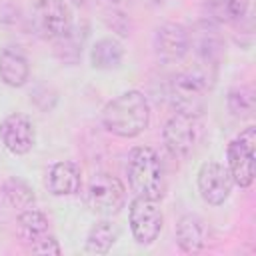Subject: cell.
Masks as SVG:
<instances>
[{
    "mask_svg": "<svg viewBox=\"0 0 256 256\" xmlns=\"http://www.w3.org/2000/svg\"><path fill=\"white\" fill-rule=\"evenodd\" d=\"M150 122V104L138 90H126L110 100L102 110V126L122 138H134Z\"/></svg>",
    "mask_w": 256,
    "mask_h": 256,
    "instance_id": "6da1fadb",
    "label": "cell"
},
{
    "mask_svg": "<svg viewBox=\"0 0 256 256\" xmlns=\"http://www.w3.org/2000/svg\"><path fill=\"white\" fill-rule=\"evenodd\" d=\"M2 198H4V190H2V186H0V204H2Z\"/></svg>",
    "mask_w": 256,
    "mask_h": 256,
    "instance_id": "4316f807",
    "label": "cell"
},
{
    "mask_svg": "<svg viewBox=\"0 0 256 256\" xmlns=\"http://www.w3.org/2000/svg\"><path fill=\"white\" fill-rule=\"evenodd\" d=\"M110 2H114V4H126V2H132V0H110Z\"/></svg>",
    "mask_w": 256,
    "mask_h": 256,
    "instance_id": "484cf974",
    "label": "cell"
},
{
    "mask_svg": "<svg viewBox=\"0 0 256 256\" xmlns=\"http://www.w3.org/2000/svg\"><path fill=\"white\" fill-rule=\"evenodd\" d=\"M210 238V230L204 218L198 214H186L176 224V242L184 252H200Z\"/></svg>",
    "mask_w": 256,
    "mask_h": 256,
    "instance_id": "4fadbf2b",
    "label": "cell"
},
{
    "mask_svg": "<svg viewBox=\"0 0 256 256\" xmlns=\"http://www.w3.org/2000/svg\"><path fill=\"white\" fill-rule=\"evenodd\" d=\"M0 138L12 154H26L34 146L36 132H34V126L28 116L10 114L0 124Z\"/></svg>",
    "mask_w": 256,
    "mask_h": 256,
    "instance_id": "30bf717a",
    "label": "cell"
},
{
    "mask_svg": "<svg viewBox=\"0 0 256 256\" xmlns=\"http://www.w3.org/2000/svg\"><path fill=\"white\" fill-rule=\"evenodd\" d=\"M126 174L136 196L160 200L166 192V168L154 148L136 146L128 154Z\"/></svg>",
    "mask_w": 256,
    "mask_h": 256,
    "instance_id": "7a4b0ae2",
    "label": "cell"
},
{
    "mask_svg": "<svg viewBox=\"0 0 256 256\" xmlns=\"http://www.w3.org/2000/svg\"><path fill=\"white\" fill-rule=\"evenodd\" d=\"M234 180L230 170L220 162H204L198 170V192L204 202L218 206L232 192Z\"/></svg>",
    "mask_w": 256,
    "mask_h": 256,
    "instance_id": "9c48e42d",
    "label": "cell"
},
{
    "mask_svg": "<svg viewBox=\"0 0 256 256\" xmlns=\"http://www.w3.org/2000/svg\"><path fill=\"white\" fill-rule=\"evenodd\" d=\"M204 10L208 12V18L230 24L246 14L248 0H204Z\"/></svg>",
    "mask_w": 256,
    "mask_h": 256,
    "instance_id": "ac0fdd59",
    "label": "cell"
},
{
    "mask_svg": "<svg viewBox=\"0 0 256 256\" xmlns=\"http://www.w3.org/2000/svg\"><path fill=\"white\" fill-rule=\"evenodd\" d=\"M190 48L188 30L182 24L166 22L156 30L154 36V50L156 56L164 62H176L180 60Z\"/></svg>",
    "mask_w": 256,
    "mask_h": 256,
    "instance_id": "8fae6325",
    "label": "cell"
},
{
    "mask_svg": "<svg viewBox=\"0 0 256 256\" xmlns=\"http://www.w3.org/2000/svg\"><path fill=\"white\" fill-rule=\"evenodd\" d=\"M86 40V28H70L66 34H62L60 38L54 40V52L62 62L68 64H76L80 54H82V46Z\"/></svg>",
    "mask_w": 256,
    "mask_h": 256,
    "instance_id": "e0dca14e",
    "label": "cell"
},
{
    "mask_svg": "<svg viewBox=\"0 0 256 256\" xmlns=\"http://www.w3.org/2000/svg\"><path fill=\"white\" fill-rule=\"evenodd\" d=\"M254 150H256V128H244L228 144V170L240 188H248L254 180Z\"/></svg>",
    "mask_w": 256,
    "mask_h": 256,
    "instance_id": "52a82bcc",
    "label": "cell"
},
{
    "mask_svg": "<svg viewBox=\"0 0 256 256\" xmlns=\"http://www.w3.org/2000/svg\"><path fill=\"white\" fill-rule=\"evenodd\" d=\"M128 222H130L132 236L138 244H152L160 236L164 216L156 200L136 196L128 208Z\"/></svg>",
    "mask_w": 256,
    "mask_h": 256,
    "instance_id": "ba28073f",
    "label": "cell"
},
{
    "mask_svg": "<svg viewBox=\"0 0 256 256\" xmlns=\"http://www.w3.org/2000/svg\"><path fill=\"white\" fill-rule=\"evenodd\" d=\"M200 136H202L200 118L198 116H192V114H184V112L172 114L166 120L164 130H162L164 146L176 158L188 156L196 148Z\"/></svg>",
    "mask_w": 256,
    "mask_h": 256,
    "instance_id": "8992f818",
    "label": "cell"
},
{
    "mask_svg": "<svg viewBox=\"0 0 256 256\" xmlns=\"http://www.w3.org/2000/svg\"><path fill=\"white\" fill-rule=\"evenodd\" d=\"M116 240H118V228L112 222H108V220L96 222L86 236V252L106 254L114 246Z\"/></svg>",
    "mask_w": 256,
    "mask_h": 256,
    "instance_id": "d6986e66",
    "label": "cell"
},
{
    "mask_svg": "<svg viewBox=\"0 0 256 256\" xmlns=\"http://www.w3.org/2000/svg\"><path fill=\"white\" fill-rule=\"evenodd\" d=\"M256 108V98L254 90L250 86H238L232 88L228 94V110L236 118H250Z\"/></svg>",
    "mask_w": 256,
    "mask_h": 256,
    "instance_id": "7402d4cb",
    "label": "cell"
},
{
    "mask_svg": "<svg viewBox=\"0 0 256 256\" xmlns=\"http://www.w3.org/2000/svg\"><path fill=\"white\" fill-rule=\"evenodd\" d=\"M76 6H84V4H88V0H72Z\"/></svg>",
    "mask_w": 256,
    "mask_h": 256,
    "instance_id": "d4e9b609",
    "label": "cell"
},
{
    "mask_svg": "<svg viewBox=\"0 0 256 256\" xmlns=\"http://www.w3.org/2000/svg\"><path fill=\"white\" fill-rule=\"evenodd\" d=\"M82 172L80 166L74 162H56L46 176V186L54 196H70L80 190Z\"/></svg>",
    "mask_w": 256,
    "mask_h": 256,
    "instance_id": "5bb4252c",
    "label": "cell"
},
{
    "mask_svg": "<svg viewBox=\"0 0 256 256\" xmlns=\"http://www.w3.org/2000/svg\"><path fill=\"white\" fill-rule=\"evenodd\" d=\"M30 248H32V252H38V254H60V246L52 234L40 236L38 240H34L30 244Z\"/></svg>",
    "mask_w": 256,
    "mask_h": 256,
    "instance_id": "603a6c76",
    "label": "cell"
},
{
    "mask_svg": "<svg viewBox=\"0 0 256 256\" xmlns=\"http://www.w3.org/2000/svg\"><path fill=\"white\" fill-rule=\"evenodd\" d=\"M2 190H4V198L10 206L14 208H20V210H26V208H32L34 204V192L32 188L20 180V178H10L2 184Z\"/></svg>",
    "mask_w": 256,
    "mask_h": 256,
    "instance_id": "44dd1931",
    "label": "cell"
},
{
    "mask_svg": "<svg viewBox=\"0 0 256 256\" xmlns=\"http://www.w3.org/2000/svg\"><path fill=\"white\" fill-rule=\"evenodd\" d=\"M212 86V74L208 66L178 72L170 82V98L178 112L198 116L204 110L206 94Z\"/></svg>",
    "mask_w": 256,
    "mask_h": 256,
    "instance_id": "3957f363",
    "label": "cell"
},
{
    "mask_svg": "<svg viewBox=\"0 0 256 256\" xmlns=\"http://www.w3.org/2000/svg\"><path fill=\"white\" fill-rule=\"evenodd\" d=\"M124 202H126V188L116 176L108 172H98L90 178L86 186V206L92 212L100 216H112L120 212Z\"/></svg>",
    "mask_w": 256,
    "mask_h": 256,
    "instance_id": "277c9868",
    "label": "cell"
},
{
    "mask_svg": "<svg viewBox=\"0 0 256 256\" xmlns=\"http://www.w3.org/2000/svg\"><path fill=\"white\" fill-rule=\"evenodd\" d=\"M124 50L114 38H100L90 50V62L98 70H114L122 64Z\"/></svg>",
    "mask_w": 256,
    "mask_h": 256,
    "instance_id": "2e32d148",
    "label": "cell"
},
{
    "mask_svg": "<svg viewBox=\"0 0 256 256\" xmlns=\"http://www.w3.org/2000/svg\"><path fill=\"white\" fill-rule=\"evenodd\" d=\"M30 76V66L22 50L6 46L0 50V80L12 88L24 86Z\"/></svg>",
    "mask_w": 256,
    "mask_h": 256,
    "instance_id": "9a60e30c",
    "label": "cell"
},
{
    "mask_svg": "<svg viewBox=\"0 0 256 256\" xmlns=\"http://www.w3.org/2000/svg\"><path fill=\"white\" fill-rule=\"evenodd\" d=\"M32 30L46 40H56L72 28L70 8L64 0H36L30 8Z\"/></svg>",
    "mask_w": 256,
    "mask_h": 256,
    "instance_id": "5b68a950",
    "label": "cell"
},
{
    "mask_svg": "<svg viewBox=\"0 0 256 256\" xmlns=\"http://www.w3.org/2000/svg\"><path fill=\"white\" fill-rule=\"evenodd\" d=\"M188 40L202 60V66H216V62L222 56V36L218 34V28L210 22H200L194 26L192 34L188 32Z\"/></svg>",
    "mask_w": 256,
    "mask_h": 256,
    "instance_id": "7c38bea8",
    "label": "cell"
},
{
    "mask_svg": "<svg viewBox=\"0 0 256 256\" xmlns=\"http://www.w3.org/2000/svg\"><path fill=\"white\" fill-rule=\"evenodd\" d=\"M48 228H50V222H48L46 214H42L40 210L26 208L18 216V232H20L22 240H26L30 244L34 240H38L40 236L48 234Z\"/></svg>",
    "mask_w": 256,
    "mask_h": 256,
    "instance_id": "ffe728a7",
    "label": "cell"
},
{
    "mask_svg": "<svg viewBox=\"0 0 256 256\" xmlns=\"http://www.w3.org/2000/svg\"><path fill=\"white\" fill-rule=\"evenodd\" d=\"M106 22L110 28H114L120 36H128L130 34V20L122 14V12H108L106 14Z\"/></svg>",
    "mask_w": 256,
    "mask_h": 256,
    "instance_id": "cb8c5ba5",
    "label": "cell"
}]
</instances>
